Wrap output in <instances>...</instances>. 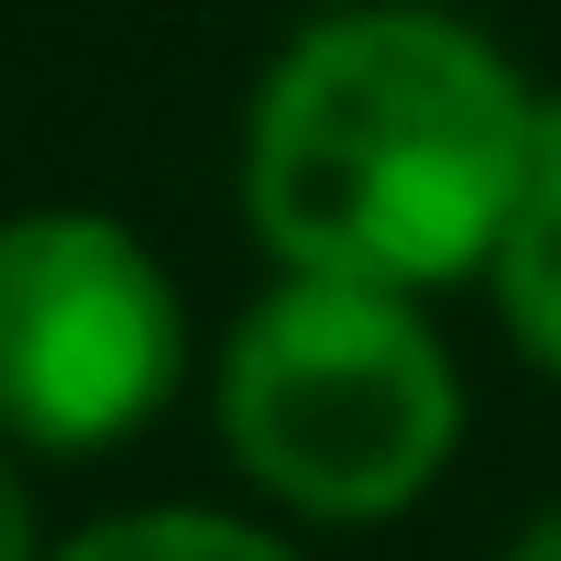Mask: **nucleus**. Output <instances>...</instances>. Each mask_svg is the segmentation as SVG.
<instances>
[{
  "label": "nucleus",
  "mask_w": 561,
  "mask_h": 561,
  "mask_svg": "<svg viewBox=\"0 0 561 561\" xmlns=\"http://www.w3.org/2000/svg\"><path fill=\"white\" fill-rule=\"evenodd\" d=\"M561 100L462 12L353 0L287 34L242 122V209L275 264L353 287H462L539 187Z\"/></svg>",
  "instance_id": "f257e3e1"
},
{
  "label": "nucleus",
  "mask_w": 561,
  "mask_h": 561,
  "mask_svg": "<svg viewBox=\"0 0 561 561\" xmlns=\"http://www.w3.org/2000/svg\"><path fill=\"white\" fill-rule=\"evenodd\" d=\"M220 440L287 517H408L462 451V375L408 287L275 275L220 342Z\"/></svg>",
  "instance_id": "f03ea898"
},
{
  "label": "nucleus",
  "mask_w": 561,
  "mask_h": 561,
  "mask_svg": "<svg viewBox=\"0 0 561 561\" xmlns=\"http://www.w3.org/2000/svg\"><path fill=\"white\" fill-rule=\"evenodd\" d=\"M187 375V309L144 231L111 209H12L0 220V440L12 451H111Z\"/></svg>",
  "instance_id": "7ed1b4c3"
},
{
  "label": "nucleus",
  "mask_w": 561,
  "mask_h": 561,
  "mask_svg": "<svg viewBox=\"0 0 561 561\" xmlns=\"http://www.w3.org/2000/svg\"><path fill=\"white\" fill-rule=\"evenodd\" d=\"M484 298H495L506 342L561 386V122H550V154H539L528 209L506 220V242H495V264H484Z\"/></svg>",
  "instance_id": "20e7f679"
},
{
  "label": "nucleus",
  "mask_w": 561,
  "mask_h": 561,
  "mask_svg": "<svg viewBox=\"0 0 561 561\" xmlns=\"http://www.w3.org/2000/svg\"><path fill=\"white\" fill-rule=\"evenodd\" d=\"M45 561H298V550L253 517H220V506H133V517L56 539Z\"/></svg>",
  "instance_id": "39448f33"
},
{
  "label": "nucleus",
  "mask_w": 561,
  "mask_h": 561,
  "mask_svg": "<svg viewBox=\"0 0 561 561\" xmlns=\"http://www.w3.org/2000/svg\"><path fill=\"white\" fill-rule=\"evenodd\" d=\"M0 561H45V528H34V484H23L12 440H0Z\"/></svg>",
  "instance_id": "423d86ee"
},
{
  "label": "nucleus",
  "mask_w": 561,
  "mask_h": 561,
  "mask_svg": "<svg viewBox=\"0 0 561 561\" xmlns=\"http://www.w3.org/2000/svg\"><path fill=\"white\" fill-rule=\"evenodd\" d=\"M506 561H561V495H550V506H539V517L506 539Z\"/></svg>",
  "instance_id": "0eeeda50"
}]
</instances>
